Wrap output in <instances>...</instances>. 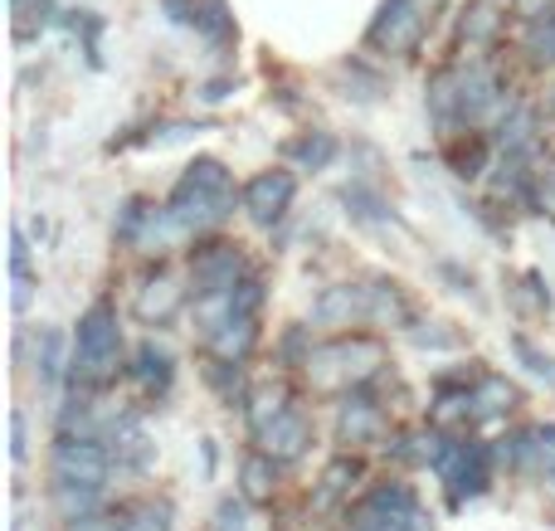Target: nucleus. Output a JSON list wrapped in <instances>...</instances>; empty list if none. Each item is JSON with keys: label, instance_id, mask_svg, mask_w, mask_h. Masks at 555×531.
<instances>
[{"label": "nucleus", "instance_id": "obj_1", "mask_svg": "<svg viewBox=\"0 0 555 531\" xmlns=\"http://www.w3.org/2000/svg\"><path fill=\"white\" fill-rule=\"evenodd\" d=\"M117 351H122V337H117V312L113 302H93V308L78 318V347H74V376L83 386H107L117 376Z\"/></svg>", "mask_w": 555, "mask_h": 531}, {"label": "nucleus", "instance_id": "obj_2", "mask_svg": "<svg viewBox=\"0 0 555 531\" xmlns=\"http://www.w3.org/2000/svg\"><path fill=\"white\" fill-rule=\"evenodd\" d=\"M307 376H312V386L332 390V386H361V380H371L375 371L385 366V347L375 337H341L332 341V347H317L307 351Z\"/></svg>", "mask_w": 555, "mask_h": 531}, {"label": "nucleus", "instance_id": "obj_3", "mask_svg": "<svg viewBox=\"0 0 555 531\" xmlns=\"http://www.w3.org/2000/svg\"><path fill=\"white\" fill-rule=\"evenodd\" d=\"M166 210L181 220V230L185 234H201V230H215V224H224L230 220V210H234V185H191V181H176V191H171V205Z\"/></svg>", "mask_w": 555, "mask_h": 531}, {"label": "nucleus", "instance_id": "obj_4", "mask_svg": "<svg viewBox=\"0 0 555 531\" xmlns=\"http://www.w3.org/2000/svg\"><path fill=\"white\" fill-rule=\"evenodd\" d=\"M424 25H429V10L420 0H385L371 25V44L385 49V54H414L424 39Z\"/></svg>", "mask_w": 555, "mask_h": 531}, {"label": "nucleus", "instance_id": "obj_5", "mask_svg": "<svg viewBox=\"0 0 555 531\" xmlns=\"http://www.w3.org/2000/svg\"><path fill=\"white\" fill-rule=\"evenodd\" d=\"M107 468H113V458H107V449L98 444V439L88 435H64L54 449V483H78V488H103L107 483Z\"/></svg>", "mask_w": 555, "mask_h": 531}, {"label": "nucleus", "instance_id": "obj_6", "mask_svg": "<svg viewBox=\"0 0 555 531\" xmlns=\"http://www.w3.org/2000/svg\"><path fill=\"white\" fill-rule=\"evenodd\" d=\"M293 195H297L293 171H259L244 185V210L259 224H278L287 215V205H293Z\"/></svg>", "mask_w": 555, "mask_h": 531}, {"label": "nucleus", "instance_id": "obj_7", "mask_svg": "<svg viewBox=\"0 0 555 531\" xmlns=\"http://www.w3.org/2000/svg\"><path fill=\"white\" fill-rule=\"evenodd\" d=\"M195 273V288L201 293H224V288H240L249 273H244V254L234 244H205L201 254L191 259Z\"/></svg>", "mask_w": 555, "mask_h": 531}, {"label": "nucleus", "instance_id": "obj_8", "mask_svg": "<svg viewBox=\"0 0 555 531\" xmlns=\"http://www.w3.org/2000/svg\"><path fill=\"white\" fill-rule=\"evenodd\" d=\"M259 444L269 458H278V464H293V458H302L307 444H312V425H307L297 410H283V415L259 429Z\"/></svg>", "mask_w": 555, "mask_h": 531}, {"label": "nucleus", "instance_id": "obj_9", "mask_svg": "<svg viewBox=\"0 0 555 531\" xmlns=\"http://www.w3.org/2000/svg\"><path fill=\"white\" fill-rule=\"evenodd\" d=\"M459 93H463V117L478 122L488 113H502V83L488 64H468L459 68Z\"/></svg>", "mask_w": 555, "mask_h": 531}, {"label": "nucleus", "instance_id": "obj_10", "mask_svg": "<svg viewBox=\"0 0 555 531\" xmlns=\"http://www.w3.org/2000/svg\"><path fill=\"white\" fill-rule=\"evenodd\" d=\"M312 318L322 322V327H351V322L371 318V288H326L322 298H317Z\"/></svg>", "mask_w": 555, "mask_h": 531}, {"label": "nucleus", "instance_id": "obj_11", "mask_svg": "<svg viewBox=\"0 0 555 531\" xmlns=\"http://www.w3.org/2000/svg\"><path fill=\"white\" fill-rule=\"evenodd\" d=\"M380 435H385L380 405H375V400H365V396L346 400L341 419H336V439H341V444H371V439H380Z\"/></svg>", "mask_w": 555, "mask_h": 531}, {"label": "nucleus", "instance_id": "obj_12", "mask_svg": "<svg viewBox=\"0 0 555 531\" xmlns=\"http://www.w3.org/2000/svg\"><path fill=\"white\" fill-rule=\"evenodd\" d=\"M254 341H259V327H254L249 312H234L230 322H220V327L210 332L215 361H244L254 351Z\"/></svg>", "mask_w": 555, "mask_h": 531}, {"label": "nucleus", "instance_id": "obj_13", "mask_svg": "<svg viewBox=\"0 0 555 531\" xmlns=\"http://www.w3.org/2000/svg\"><path fill=\"white\" fill-rule=\"evenodd\" d=\"M176 312H181V283L176 279H152L142 283V293H137V318L142 322H171Z\"/></svg>", "mask_w": 555, "mask_h": 531}, {"label": "nucleus", "instance_id": "obj_14", "mask_svg": "<svg viewBox=\"0 0 555 531\" xmlns=\"http://www.w3.org/2000/svg\"><path fill=\"white\" fill-rule=\"evenodd\" d=\"M429 113L439 117L443 127L463 122V93H459V68H443V74L429 78Z\"/></svg>", "mask_w": 555, "mask_h": 531}, {"label": "nucleus", "instance_id": "obj_15", "mask_svg": "<svg viewBox=\"0 0 555 531\" xmlns=\"http://www.w3.org/2000/svg\"><path fill=\"white\" fill-rule=\"evenodd\" d=\"M468 400H473V419H498V415H507V410H512L517 390H512L502 376H482L478 386H473Z\"/></svg>", "mask_w": 555, "mask_h": 531}, {"label": "nucleus", "instance_id": "obj_16", "mask_svg": "<svg viewBox=\"0 0 555 531\" xmlns=\"http://www.w3.org/2000/svg\"><path fill=\"white\" fill-rule=\"evenodd\" d=\"M191 25L201 29L210 44H230V39H234V15H230V5H224V0H201Z\"/></svg>", "mask_w": 555, "mask_h": 531}, {"label": "nucleus", "instance_id": "obj_17", "mask_svg": "<svg viewBox=\"0 0 555 531\" xmlns=\"http://www.w3.org/2000/svg\"><path fill=\"white\" fill-rule=\"evenodd\" d=\"M278 458H269V454H254L249 464H244V474H240V483H244V497L249 503H269L273 497V488H278Z\"/></svg>", "mask_w": 555, "mask_h": 531}, {"label": "nucleus", "instance_id": "obj_18", "mask_svg": "<svg viewBox=\"0 0 555 531\" xmlns=\"http://www.w3.org/2000/svg\"><path fill=\"white\" fill-rule=\"evenodd\" d=\"M371 318L375 322H385V327H404L410 322V302H404V293L395 288V283H375L371 288Z\"/></svg>", "mask_w": 555, "mask_h": 531}, {"label": "nucleus", "instance_id": "obj_19", "mask_svg": "<svg viewBox=\"0 0 555 531\" xmlns=\"http://www.w3.org/2000/svg\"><path fill=\"white\" fill-rule=\"evenodd\" d=\"M137 380H142L146 390H166V386H171V357H166L162 347H152V341H146V347L137 351Z\"/></svg>", "mask_w": 555, "mask_h": 531}, {"label": "nucleus", "instance_id": "obj_20", "mask_svg": "<svg viewBox=\"0 0 555 531\" xmlns=\"http://www.w3.org/2000/svg\"><path fill=\"white\" fill-rule=\"evenodd\" d=\"M498 29H502V15L492 0H482V5H473L468 15H463V39H468V44H492Z\"/></svg>", "mask_w": 555, "mask_h": 531}, {"label": "nucleus", "instance_id": "obj_21", "mask_svg": "<svg viewBox=\"0 0 555 531\" xmlns=\"http://www.w3.org/2000/svg\"><path fill=\"white\" fill-rule=\"evenodd\" d=\"M356 478H361V464H356V458H336V464L322 474V488H317V507H332L336 497H341L346 488L356 483Z\"/></svg>", "mask_w": 555, "mask_h": 531}, {"label": "nucleus", "instance_id": "obj_22", "mask_svg": "<svg viewBox=\"0 0 555 531\" xmlns=\"http://www.w3.org/2000/svg\"><path fill=\"white\" fill-rule=\"evenodd\" d=\"M98 493L103 488H78V483H59V493H54V507H59V517L64 522H78V517H88L98 507Z\"/></svg>", "mask_w": 555, "mask_h": 531}, {"label": "nucleus", "instance_id": "obj_23", "mask_svg": "<svg viewBox=\"0 0 555 531\" xmlns=\"http://www.w3.org/2000/svg\"><path fill=\"white\" fill-rule=\"evenodd\" d=\"M336 156V137L332 132H307L302 142H293V161H302L307 171H322Z\"/></svg>", "mask_w": 555, "mask_h": 531}, {"label": "nucleus", "instance_id": "obj_24", "mask_svg": "<svg viewBox=\"0 0 555 531\" xmlns=\"http://www.w3.org/2000/svg\"><path fill=\"white\" fill-rule=\"evenodd\" d=\"M531 127H537V117H531V107H507V122H502V132H498L502 152H527V142H531Z\"/></svg>", "mask_w": 555, "mask_h": 531}, {"label": "nucleus", "instance_id": "obj_25", "mask_svg": "<svg viewBox=\"0 0 555 531\" xmlns=\"http://www.w3.org/2000/svg\"><path fill=\"white\" fill-rule=\"evenodd\" d=\"M122 531H171V503H142L122 517Z\"/></svg>", "mask_w": 555, "mask_h": 531}, {"label": "nucleus", "instance_id": "obj_26", "mask_svg": "<svg viewBox=\"0 0 555 531\" xmlns=\"http://www.w3.org/2000/svg\"><path fill=\"white\" fill-rule=\"evenodd\" d=\"M449 166L459 176H478L482 166H488V142H478V137H468V142H453L449 146Z\"/></svg>", "mask_w": 555, "mask_h": 531}, {"label": "nucleus", "instance_id": "obj_27", "mask_svg": "<svg viewBox=\"0 0 555 531\" xmlns=\"http://www.w3.org/2000/svg\"><path fill=\"white\" fill-rule=\"evenodd\" d=\"M287 410V390L283 386H263L259 396H254V405H249V419H254V435H259L269 419H278Z\"/></svg>", "mask_w": 555, "mask_h": 531}, {"label": "nucleus", "instance_id": "obj_28", "mask_svg": "<svg viewBox=\"0 0 555 531\" xmlns=\"http://www.w3.org/2000/svg\"><path fill=\"white\" fill-rule=\"evenodd\" d=\"M527 54H531V64H555V15L551 20H537L531 25V35H527Z\"/></svg>", "mask_w": 555, "mask_h": 531}, {"label": "nucleus", "instance_id": "obj_29", "mask_svg": "<svg viewBox=\"0 0 555 531\" xmlns=\"http://www.w3.org/2000/svg\"><path fill=\"white\" fill-rule=\"evenodd\" d=\"M346 205H351V215H356V220H365V224H385V220H390V210L380 205V195L361 191V185H351V191H346Z\"/></svg>", "mask_w": 555, "mask_h": 531}, {"label": "nucleus", "instance_id": "obj_30", "mask_svg": "<svg viewBox=\"0 0 555 531\" xmlns=\"http://www.w3.org/2000/svg\"><path fill=\"white\" fill-rule=\"evenodd\" d=\"M59 371H64V337L44 332L39 337V380H59Z\"/></svg>", "mask_w": 555, "mask_h": 531}, {"label": "nucleus", "instance_id": "obj_31", "mask_svg": "<svg viewBox=\"0 0 555 531\" xmlns=\"http://www.w3.org/2000/svg\"><path fill=\"white\" fill-rule=\"evenodd\" d=\"M146 215H152L146 210V200H127L122 215H117V234H122L127 244H137L142 239V230H146Z\"/></svg>", "mask_w": 555, "mask_h": 531}, {"label": "nucleus", "instance_id": "obj_32", "mask_svg": "<svg viewBox=\"0 0 555 531\" xmlns=\"http://www.w3.org/2000/svg\"><path fill=\"white\" fill-rule=\"evenodd\" d=\"M512 347H517V357H521V361H527V366H531V371H537V376H546V380H551V386H555V361H551V357H541V351H537V347H531V341H527V337H517V341H512Z\"/></svg>", "mask_w": 555, "mask_h": 531}, {"label": "nucleus", "instance_id": "obj_33", "mask_svg": "<svg viewBox=\"0 0 555 531\" xmlns=\"http://www.w3.org/2000/svg\"><path fill=\"white\" fill-rule=\"evenodd\" d=\"M259 302H263V283L259 279H244L240 288H234V308H240V312H249V318H254V312H259Z\"/></svg>", "mask_w": 555, "mask_h": 531}, {"label": "nucleus", "instance_id": "obj_34", "mask_svg": "<svg viewBox=\"0 0 555 531\" xmlns=\"http://www.w3.org/2000/svg\"><path fill=\"white\" fill-rule=\"evenodd\" d=\"M512 10H517L527 25H537V20H551L555 15V0H512Z\"/></svg>", "mask_w": 555, "mask_h": 531}, {"label": "nucleus", "instance_id": "obj_35", "mask_svg": "<svg viewBox=\"0 0 555 531\" xmlns=\"http://www.w3.org/2000/svg\"><path fill=\"white\" fill-rule=\"evenodd\" d=\"M29 293H35V279H29V273H10V308L25 312L29 308Z\"/></svg>", "mask_w": 555, "mask_h": 531}, {"label": "nucleus", "instance_id": "obj_36", "mask_svg": "<svg viewBox=\"0 0 555 531\" xmlns=\"http://www.w3.org/2000/svg\"><path fill=\"white\" fill-rule=\"evenodd\" d=\"M68 531H122V522H117V517L88 513V517H78V522H68Z\"/></svg>", "mask_w": 555, "mask_h": 531}, {"label": "nucleus", "instance_id": "obj_37", "mask_svg": "<svg viewBox=\"0 0 555 531\" xmlns=\"http://www.w3.org/2000/svg\"><path fill=\"white\" fill-rule=\"evenodd\" d=\"M10 273H29V249H25V234H10Z\"/></svg>", "mask_w": 555, "mask_h": 531}, {"label": "nucleus", "instance_id": "obj_38", "mask_svg": "<svg viewBox=\"0 0 555 531\" xmlns=\"http://www.w3.org/2000/svg\"><path fill=\"white\" fill-rule=\"evenodd\" d=\"M215 522H220V531H244V507L240 503H220Z\"/></svg>", "mask_w": 555, "mask_h": 531}, {"label": "nucleus", "instance_id": "obj_39", "mask_svg": "<svg viewBox=\"0 0 555 531\" xmlns=\"http://www.w3.org/2000/svg\"><path fill=\"white\" fill-rule=\"evenodd\" d=\"M10 454H15V458H25V419H10Z\"/></svg>", "mask_w": 555, "mask_h": 531}, {"label": "nucleus", "instance_id": "obj_40", "mask_svg": "<svg viewBox=\"0 0 555 531\" xmlns=\"http://www.w3.org/2000/svg\"><path fill=\"white\" fill-rule=\"evenodd\" d=\"M414 341L420 347H453V337H443V332H414Z\"/></svg>", "mask_w": 555, "mask_h": 531}, {"label": "nucleus", "instance_id": "obj_41", "mask_svg": "<svg viewBox=\"0 0 555 531\" xmlns=\"http://www.w3.org/2000/svg\"><path fill=\"white\" fill-rule=\"evenodd\" d=\"M541 205H546V210H551V215H555V181H551V185H546V191H541Z\"/></svg>", "mask_w": 555, "mask_h": 531}, {"label": "nucleus", "instance_id": "obj_42", "mask_svg": "<svg viewBox=\"0 0 555 531\" xmlns=\"http://www.w3.org/2000/svg\"><path fill=\"white\" fill-rule=\"evenodd\" d=\"M420 5H424V10H429V15H434V10H443V5H449V0H420Z\"/></svg>", "mask_w": 555, "mask_h": 531}, {"label": "nucleus", "instance_id": "obj_43", "mask_svg": "<svg viewBox=\"0 0 555 531\" xmlns=\"http://www.w3.org/2000/svg\"><path fill=\"white\" fill-rule=\"evenodd\" d=\"M10 5H15V10H25V5H39V0H10Z\"/></svg>", "mask_w": 555, "mask_h": 531}, {"label": "nucleus", "instance_id": "obj_44", "mask_svg": "<svg viewBox=\"0 0 555 531\" xmlns=\"http://www.w3.org/2000/svg\"><path fill=\"white\" fill-rule=\"evenodd\" d=\"M492 5H507V0H492Z\"/></svg>", "mask_w": 555, "mask_h": 531}, {"label": "nucleus", "instance_id": "obj_45", "mask_svg": "<svg viewBox=\"0 0 555 531\" xmlns=\"http://www.w3.org/2000/svg\"><path fill=\"white\" fill-rule=\"evenodd\" d=\"M551 478H555V464H551Z\"/></svg>", "mask_w": 555, "mask_h": 531}]
</instances>
